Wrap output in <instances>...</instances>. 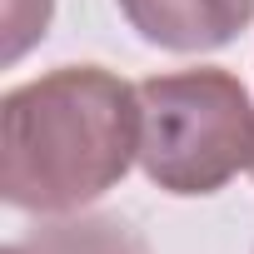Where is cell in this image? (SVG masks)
<instances>
[{"mask_svg": "<svg viewBox=\"0 0 254 254\" xmlns=\"http://www.w3.org/2000/svg\"><path fill=\"white\" fill-rule=\"evenodd\" d=\"M140 160V85L60 65L0 100V194L25 214H80Z\"/></svg>", "mask_w": 254, "mask_h": 254, "instance_id": "6da1fadb", "label": "cell"}, {"mask_svg": "<svg viewBox=\"0 0 254 254\" xmlns=\"http://www.w3.org/2000/svg\"><path fill=\"white\" fill-rule=\"evenodd\" d=\"M145 45L175 55H209L239 40L254 20V0H115Z\"/></svg>", "mask_w": 254, "mask_h": 254, "instance_id": "3957f363", "label": "cell"}, {"mask_svg": "<svg viewBox=\"0 0 254 254\" xmlns=\"http://www.w3.org/2000/svg\"><path fill=\"white\" fill-rule=\"evenodd\" d=\"M249 175H254V165H249Z\"/></svg>", "mask_w": 254, "mask_h": 254, "instance_id": "8992f818", "label": "cell"}, {"mask_svg": "<svg viewBox=\"0 0 254 254\" xmlns=\"http://www.w3.org/2000/svg\"><path fill=\"white\" fill-rule=\"evenodd\" d=\"M15 254H150L145 234L120 214H60L10 244Z\"/></svg>", "mask_w": 254, "mask_h": 254, "instance_id": "277c9868", "label": "cell"}, {"mask_svg": "<svg viewBox=\"0 0 254 254\" xmlns=\"http://www.w3.org/2000/svg\"><path fill=\"white\" fill-rule=\"evenodd\" d=\"M50 10L55 0H10L5 5V20H10V40H5V60H20L25 45H35L50 25Z\"/></svg>", "mask_w": 254, "mask_h": 254, "instance_id": "5b68a950", "label": "cell"}, {"mask_svg": "<svg viewBox=\"0 0 254 254\" xmlns=\"http://www.w3.org/2000/svg\"><path fill=\"white\" fill-rule=\"evenodd\" d=\"M254 165V105L239 75L199 65L140 80V170L180 199L224 190Z\"/></svg>", "mask_w": 254, "mask_h": 254, "instance_id": "7a4b0ae2", "label": "cell"}]
</instances>
